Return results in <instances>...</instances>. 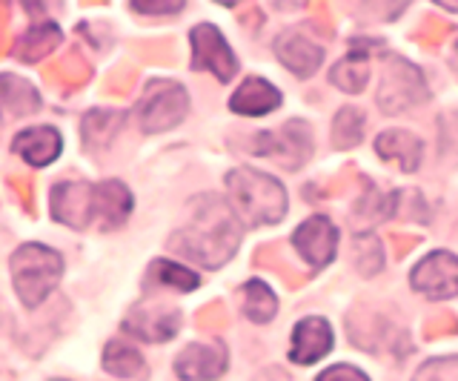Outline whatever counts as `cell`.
<instances>
[{
    "label": "cell",
    "mask_w": 458,
    "mask_h": 381,
    "mask_svg": "<svg viewBox=\"0 0 458 381\" xmlns=\"http://www.w3.org/2000/svg\"><path fill=\"white\" fill-rule=\"evenodd\" d=\"M226 364H229V350L224 342L190 344L175 359V373L183 381H215L226 373Z\"/></svg>",
    "instance_id": "12"
},
{
    "label": "cell",
    "mask_w": 458,
    "mask_h": 381,
    "mask_svg": "<svg viewBox=\"0 0 458 381\" xmlns=\"http://www.w3.org/2000/svg\"><path fill=\"white\" fill-rule=\"evenodd\" d=\"M104 367L106 373L118 378H147V361L132 344L123 342H109L104 350Z\"/></svg>",
    "instance_id": "23"
},
{
    "label": "cell",
    "mask_w": 458,
    "mask_h": 381,
    "mask_svg": "<svg viewBox=\"0 0 458 381\" xmlns=\"http://www.w3.org/2000/svg\"><path fill=\"white\" fill-rule=\"evenodd\" d=\"M183 4H132V12H138V15H175V12H181Z\"/></svg>",
    "instance_id": "31"
},
{
    "label": "cell",
    "mask_w": 458,
    "mask_h": 381,
    "mask_svg": "<svg viewBox=\"0 0 458 381\" xmlns=\"http://www.w3.org/2000/svg\"><path fill=\"white\" fill-rule=\"evenodd\" d=\"M241 309H243V316H247L250 321L255 324H267L276 318L278 313V299H276V292H272L264 281H247V284L241 287Z\"/></svg>",
    "instance_id": "22"
},
{
    "label": "cell",
    "mask_w": 458,
    "mask_h": 381,
    "mask_svg": "<svg viewBox=\"0 0 458 381\" xmlns=\"http://www.w3.org/2000/svg\"><path fill=\"white\" fill-rule=\"evenodd\" d=\"M149 281L152 284H161V287H172L178 292H190L200 284L192 270H186V267H181L175 261H155L149 267Z\"/></svg>",
    "instance_id": "26"
},
{
    "label": "cell",
    "mask_w": 458,
    "mask_h": 381,
    "mask_svg": "<svg viewBox=\"0 0 458 381\" xmlns=\"http://www.w3.org/2000/svg\"><path fill=\"white\" fill-rule=\"evenodd\" d=\"M64 275V258L43 244H23L12 256V278L26 309H35L49 299Z\"/></svg>",
    "instance_id": "4"
},
{
    "label": "cell",
    "mask_w": 458,
    "mask_h": 381,
    "mask_svg": "<svg viewBox=\"0 0 458 381\" xmlns=\"http://www.w3.org/2000/svg\"><path fill=\"white\" fill-rule=\"evenodd\" d=\"M347 330L361 350H384V347L395 350V338L398 335L404 338V333H398L393 318H384L378 313H364V309L352 313V318L347 321Z\"/></svg>",
    "instance_id": "16"
},
{
    "label": "cell",
    "mask_w": 458,
    "mask_h": 381,
    "mask_svg": "<svg viewBox=\"0 0 458 381\" xmlns=\"http://www.w3.org/2000/svg\"><path fill=\"white\" fill-rule=\"evenodd\" d=\"M12 149L18 152L26 164L49 166L52 161H57V155H61L64 140H61V132L52 130V126H32V130H23L14 138Z\"/></svg>",
    "instance_id": "17"
},
{
    "label": "cell",
    "mask_w": 458,
    "mask_h": 381,
    "mask_svg": "<svg viewBox=\"0 0 458 381\" xmlns=\"http://www.w3.org/2000/svg\"><path fill=\"white\" fill-rule=\"evenodd\" d=\"M190 109V95L175 80H152L138 104V123L147 135L178 126Z\"/></svg>",
    "instance_id": "6"
},
{
    "label": "cell",
    "mask_w": 458,
    "mask_h": 381,
    "mask_svg": "<svg viewBox=\"0 0 458 381\" xmlns=\"http://www.w3.org/2000/svg\"><path fill=\"white\" fill-rule=\"evenodd\" d=\"M453 126H455V138H458V115L453 118Z\"/></svg>",
    "instance_id": "33"
},
{
    "label": "cell",
    "mask_w": 458,
    "mask_h": 381,
    "mask_svg": "<svg viewBox=\"0 0 458 381\" xmlns=\"http://www.w3.org/2000/svg\"><path fill=\"white\" fill-rule=\"evenodd\" d=\"M278 106H281V92L264 78H247L235 89V95L229 97V109H233L235 115H247V118L267 115V112Z\"/></svg>",
    "instance_id": "18"
},
{
    "label": "cell",
    "mask_w": 458,
    "mask_h": 381,
    "mask_svg": "<svg viewBox=\"0 0 458 381\" xmlns=\"http://www.w3.org/2000/svg\"><path fill=\"white\" fill-rule=\"evenodd\" d=\"M229 207L243 227H269L286 216V190L252 166H238L226 175Z\"/></svg>",
    "instance_id": "3"
},
{
    "label": "cell",
    "mask_w": 458,
    "mask_h": 381,
    "mask_svg": "<svg viewBox=\"0 0 458 381\" xmlns=\"http://www.w3.org/2000/svg\"><path fill=\"white\" fill-rule=\"evenodd\" d=\"M276 55L290 72H295L301 78H310L324 61V49L318 44H312V40L298 30H286L278 35Z\"/></svg>",
    "instance_id": "15"
},
{
    "label": "cell",
    "mask_w": 458,
    "mask_h": 381,
    "mask_svg": "<svg viewBox=\"0 0 458 381\" xmlns=\"http://www.w3.org/2000/svg\"><path fill=\"white\" fill-rule=\"evenodd\" d=\"M315 381H369L364 370H358V367H350V364H335V367H327V370L315 378Z\"/></svg>",
    "instance_id": "29"
},
{
    "label": "cell",
    "mask_w": 458,
    "mask_h": 381,
    "mask_svg": "<svg viewBox=\"0 0 458 381\" xmlns=\"http://www.w3.org/2000/svg\"><path fill=\"white\" fill-rule=\"evenodd\" d=\"M121 126H123L121 112H112V109L86 112V118H83V144H86V149L98 152V149L109 147Z\"/></svg>",
    "instance_id": "21"
},
{
    "label": "cell",
    "mask_w": 458,
    "mask_h": 381,
    "mask_svg": "<svg viewBox=\"0 0 458 381\" xmlns=\"http://www.w3.org/2000/svg\"><path fill=\"white\" fill-rule=\"evenodd\" d=\"M250 149L258 158H272L286 169H298L312 155V130L304 121H286L278 130L252 135Z\"/></svg>",
    "instance_id": "7"
},
{
    "label": "cell",
    "mask_w": 458,
    "mask_h": 381,
    "mask_svg": "<svg viewBox=\"0 0 458 381\" xmlns=\"http://www.w3.org/2000/svg\"><path fill=\"white\" fill-rule=\"evenodd\" d=\"M40 109V95L29 80L4 72L0 75V121L26 118Z\"/></svg>",
    "instance_id": "19"
},
{
    "label": "cell",
    "mask_w": 458,
    "mask_h": 381,
    "mask_svg": "<svg viewBox=\"0 0 458 381\" xmlns=\"http://www.w3.org/2000/svg\"><path fill=\"white\" fill-rule=\"evenodd\" d=\"M183 324L181 309L169 307V304H138L132 313L126 316L123 330L129 335L140 338V342L149 344H164L169 338H175Z\"/></svg>",
    "instance_id": "10"
},
{
    "label": "cell",
    "mask_w": 458,
    "mask_h": 381,
    "mask_svg": "<svg viewBox=\"0 0 458 381\" xmlns=\"http://www.w3.org/2000/svg\"><path fill=\"white\" fill-rule=\"evenodd\" d=\"M132 213V195L121 181H57L52 187V216L72 230H86L98 224L100 230H114Z\"/></svg>",
    "instance_id": "2"
},
{
    "label": "cell",
    "mask_w": 458,
    "mask_h": 381,
    "mask_svg": "<svg viewBox=\"0 0 458 381\" xmlns=\"http://www.w3.org/2000/svg\"><path fill=\"white\" fill-rule=\"evenodd\" d=\"M241 244V221L218 195H200L192 201V221L190 227L172 235L169 247L181 256L198 261L200 267L218 270L235 256Z\"/></svg>",
    "instance_id": "1"
},
{
    "label": "cell",
    "mask_w": 458,
    "mask_h": 381,
    "mask_svg": "<svg viewBox=\"0 0 458 381\" xmlns=\"http://www.w3.org/2000/svg\"><path fill=\"white\" fill-rule=\"evenodd\" d=\"M61 30H57L55 23L49 21H40L35 23L32 30H29L23 38H21V44H18V58L23 64H38L43 55H49L57 44H61Z\"/></svg>",
    "instance_id": "24"
},
{
    "label": "cell",
    "mask_w": 458,
    "mask_h": 381,
    "mask_svg": "<svg viewBox=\"0 0 458 381\" xmlns=\"http://www.w3.org/2000/svg\"><path fill=\"white\" fill-rule=\"evenodd\" d=\"M381 47H384L381 40L355 38L352 44H350L347 58L338 61L333 66V72H329V80H333L335 87L344 89V92H352V95L364 92L367 83H369V58H372V55L384 52Z\"/></svg>",
    "instance_id": "13"
},
{
    "label": "cell",
    "mask_w": 458,
    "mask_h": 381,
    "mask_svg": "<svg viewBox=\"0 0 458 381\" xmlns=\"http://www.w3.org/2000/svg\"><path fill=\"white\" fill-rule=\"evenodd\" d=\"M429 101V87L421 75V69L390 55L381 75V87H378V106L384 115H401V112L415 109Z\"/></svg>",
    "instance_id": "5"
},
{
    "label": "cell",
    "mask_w": 458,
    "mask_h": 381,
    "mask_svg": "<svg viewBox=\"0 0 458 381\" xmlns=\"http://www.w3.org/2000/svg\"><path fill=\"white\" fill-rule=\"evenodd\" d=\"M410 284L415 292L427 295V299H455L458 295V256L453 252H429L427 258L415 264L410 275Z\"/></svg>",
    "instance_id": "9"
},
{
    "label": "cell",
    "mask_w": 458,
    "mask_h": 381,
    "mask_svg": "<svg viewBox=\"0 0 458 381\" xmlns=\"http://www.w3.org/2000/svg\"><path fill=\"white\" fill-rule=\"evenodd\" d=\"M364 138V112L355 106H344L333 121V144L338 149L358 147Z\"/></svg>",
    "instance_id": "25"
},
{
    "label": "cell",
    "mask_w": 458,
    "mask_h": 381,
    "mask_svg": "<svg viewBox=\"0 0 458 381\" xmlns=\"http://www.w3.org/2000/svg\"><path fill=\"white\" fill-rule=\"evenodd\" d=\"M421 140L415 138L412 132L404 130H390L381 132L376 138V155L384 161H398V166L404 173H415L421 166Z\"/></svg>",
    "instance_id": "20"
},
{
    "label": "cell",
    "mask_w": 458,
    "mask_h": 381,
    "mask_svg": "<svg viewBox=\"0 0 458 381\" xmlns=\"http://www.w3.org/2000/svg\"><path fill=\"white\" fill-rule=\"evenodd\" d=\"M412 381H458V356H444L427 361Z\"/></svg>",
    "instance_id": "28"
},
{
    "label": "cell",
    "mask_w": 458,
    "mask_h": 381,
    "mask_svg": "<svg viewBox=\"0 0 458 381\" xmlns=\"http://www.w3.org/2000/svg\"><path fill=\"white\" fill-rule=\"evenodd\" d=\"M190 44H192V69H209L221 83L235 78L238 58L212 23H198L190 32Z\"/></svg>",
    "instance_id": "8"
},
{
    "label": "cell",
    "mask_w": 458,
    "mask_h": 381,
    "mask_svg": "<svg viewBox=\"0 0 458 381\" xmlns=\"http://www.w3.org/2000/svg\"><path fill=\"white\" fill-rule=\"evenodd\" d=\"M333 350V330L329 324L318 316L304 318L295 324L293 330V347H290V359L295 364H315L321 361L327 352Z\"/></svg>",
    "instance_id": "14"
},
{
    "label": "cell",
    "mask_w": 458,
    "mask_h": 381,
    "mask_svg": "<svg viewBox=\"0 0 458 381\" xmlns=\"http://www.w3.org/2000/svg\"><path fill=\"white\" fill-rule=\"evenodd\" d=\"M447 32H450V26H438L436 21H424V30L419 32V38L427 40V44H436V40H441Z\"/></svg>",
    "instance_id": "32"
},
{
    "label": "cell",
    "mask_w": 458,
    "mask_h": 381,
    "mask_svg": "<svg viewBox=\"0 0 458 381\" xmlns=\"http://www.w3.org/2000/svg\"><path fill=\"white\" fill-rule=\"evenodd\" d=\"M453 333H458V321L453 316H438V318H433L427 324V335L429 338H433V335H453Z\"/></svg>",
    "instance_id": "30"
},
{
    "label": "cell",
    "mask_w": 458,
    "mask_h": 381,
    "mask_svg": "<svg viewBox=\"0 0 458 381\" xmlns=\"http://www.w3.org/2000/svg\"><path fill=\"white\" fill-rule=\"evenodd\" d=\"M293 244L312 270H321V267H327L335 258L338 230L333 227V221H329L327 216H312L295 230Z\"/></svg>",
    "instance_id": "11"
},
{
    "label": "cell",
    "mask_w": 458,
    "mask_h": 381,
    "mask_svg": "<svg viewBox=\"0 0 458 381\" xmlns=\"http://www.w3.org/2000/svg\"><path fill=\"white\" fill-rule=\"evenodd\" d=\"M355 270L361 275H376L384 267V250L381 241L372 233H358L355 235Z\"/></svg>",
    "instance_id": "27"
}]
</instances>
